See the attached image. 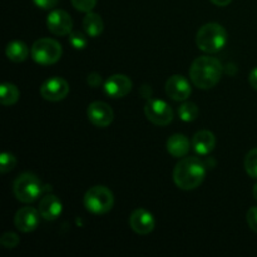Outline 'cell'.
Masks as SVG:
<instances>
[{"label":"cell","instance_id":"6da1fadb","mask_svg":"<svg viewBox=\"0 0 257 257\" xmlns=\"http://www.w3.org/2000/svg\"><path fill=\"white\" fill-rule=\"evenodd\" d=\"M222 77V64L220 60L210 55L196 58L190 68V78L200 89H211Z\"/></svg>","mask_w":257,"mask_h":257},{"label":"cell","instance_id":"7a4b0ae2","mask_svg":"<svg viewBox=\"0 0 257 257\" xmlns=\"http://www.w3.org/2000/svg\"><path fill=\"white\" fill-rule=\"evenodd\" d=\"M206 177V165L197 157H185L173 170V181L181 190L197 188Z\"/></svg>","mask_w":257,"mask_h":257},{"label":"cell","instance_id":"3957f363","mask_svg":"<svg viewBox=\"0 0 257 257\" xmlns=\"http://www.w3.org/2000/svg\"><path fill=\"white\" fill-rule=\"evenodd\" d=\"M196 44L205 53H218L227 44V32L218 23H207L198 29Z\"/></svg>","mask_w":257,"mask_h":257},{"label":"cell","instance_id":"277c9868","mask_svg":"<svg viewBox=\"0 0 257 257\" xmlns=\"http://www.w3.org/2000/svg\"><path fill=\"white\" fill-rule=\"evenodd\" d=\"M13 192L20 202H34L43 193V183L34 173L24 172L15 178L13 183Z\"/></svg>","mask_w":257,"mask_h":257},{"label":"cell","instance_id":"5b68a950","mask_svg":"<svg viewBox=\"0 0 257 257\" xmlns=\"http://www.w3.org/2000/svg\"><path fill=\"white\" fill-rule=\"evenodd\" d=\"M84 207L93 215H104L114 206L113 192L105 186H94L85 192Z\"/></svg>","mask_w":257,"mask_h":257},{"label":"cell","instance_id":"8992f818","mask_svg":"<svg viewBox=\"0 0 257 257\" xmlns=\"http://www.w3.org/2000/svg\"><path fill=\"white\" fill-rule=\"evenodd\" d=\"M62 45L50 38H40L32 45L30 54L33 60L40 65H50L57 63L62 57Z\"/></svg>","mask_w":257,"mask_h":257},{"label":"cell","instance_id":"52a82bcc","mask_svg":"<svg viewBox=\"0 0 257 257\" xmlns=\"http://www.w3.org/2000/svg\"><path fill=\"white\" fill-rule=\"evenodd\" d=\"M145 114L151 123L158 127H166L173 120L172 108L160 99L148 100L145 105Z\"/></svg>","mask_w":257,"mask_h":257},{"label":"cell","instance_id":"ba28073f","mask_svg":"<svg viewBox=\"0 0 257 257\" xmlns=\"http://www.w3.org/2000/svg\"><path fill=\"white\" fill-rule=\"evenodd\" d=\"M69 93V84L60 77H53L45 80L40 87V95L49 102L63 100Z\"/></svg>","mask_w":257,"mask_h":257},{"label":"cell","instance_id":"9c48e42d","mask_svg":"<svg viewBox=\"0 0 257 257\" xmlns=\"http://www.w3.org/2000/svg\"><path fill=\"white\" fill-rule=\"evenodd\" d=\"M47 27L50 33L58 37L69 35L73 32V20L70 15L63 9H55L47 18Z\"/></svg>","mask_w":257,"mask_h":257},{"label":"cell","instance_id":"30bf717a","mask_svg":"<svg viewBox=\"0 0 257 257\" xmlns=\"http://www.w3.org/2000/svg\"><path fill=\"white\" fill-rule=\"evenodd\" d=\"M88 119L93 125L99 128H105L113 122L114 112L109 104L104 102H93L90 103L87 110Z\"/></svg>","mask_w":257,"mask_h":257},{"label":"cell","instance_id":"8fae6325","mask_svg":"<svg viewBox=\"0 0 257 257\" xmlns=\"http://www.w3.org/2000/svg\"><path fill=\"white\" fill-rule=\"evenodd\" d=\"M192 93L191 84L185 77L175 74L166 82V94L176 102H185Z\"/></svg>","mask_w":257,"mask_h":257},{"label":"cell","instance_id":"7c38bea8","mask_svg":"<svg viewBox=\"0 0 257 257\" xmlns=\"http://www.w3.org/2000/svg\"><path fill=\"white\" fill-rule=\"evenodd\" d=\"M155 217L145 208H137L130 216V227L137 235H148L155 230Z\"/></svg>","mask_w":257,"mask_h":257},{"label":"cell","instance_id":"4fadbf2b","mask_svg":"<svg viewBox=\"0 0 257 257\" xmlns=\"http://www.w3.org/2000/svg\"><path fill=\"white\" fill-rule=\"evenodd\" d=\"M39 211L33 207H23L17 211L14 216V225L22 232H33L40 221Z\"/></svg>","mask_w":257,"mask_h":257},{"label":"cell","instance_id":"5bb4252c","mask_svg":"<svg viewBox=\"0 0 257 257\" xmlns=\"http://www.w3.org/2000/svg\"><path fill=\"white\" fill-rule=\"evenodd\" d=\"M132 90V80L124 74H114L104 83L105 94L110 98H123Z\"/></svg>","mask_w":257,"mask_h":257},{"label":"cell","instance_id":"9a60e30c","mask_svg":"<svg viewBox=\"0 0 257 257\" xmlns=\"http://www.w3.org/2000/svg\"><path fill=\"white\" fill-rule=\"evenodd\" d=\"M42 218L47 221H54L62 215L63 205L62 201L54 195H47L40 200L39 206H38Z\"/></svg>","mask_w":257,"mask_h":257},{"label":"cell","instance_id":"2e32d148","mask_svg":"<svg viewBox=\"0 0 257 257\" xmlns=\"http://www.w3.org/2000/svg\"><path fill=\"white\" fill-rule=\"evenodd\" d=\"M216 146V137L211 131H198L192 138V147L197 155L206 156L213 151Z\"/></svg>","mask_w":257,"mask_h":257},{"label":"cell","instance_id":"e0dca14e","mask_svg":"<svg viewBox=\"0 0 257 257\" xmlns=\"http://www.w3.org/2000/svg\"><path fill=\"white\" fill-rule=\"evenodd\" d=\"M191 148V142L185 135L176 133L167 140V151L176 158L185 157Z\"/></svg>","mask_w":257,"mask_h":257},{"label":"cell","instance_id":"ac0fdd59","mask_svg":"<svg viewBox=\"0 0 257 257\" xmlns=\"http://www.w3.org/2000/svg\"><path fill=\"white\" fill-rule=\"evenodd\" d=\"M83 28L85 30V34L88 37L97 38L99 37L104 29V23H103L102 17L97 13L89 12L83 19Z\"/></svg>","mask_w":257,"mask_h":257},{"label":"cell","instance_id":"d6986e66","mask_svg":"<svg viewBox=\"0 0 257 257\" xmlns=\"http://www.w3.org/2000/svg\"><path fill=\"white\" fill-rule=\"evenodd\" d=\"M5 54H7L8 59L12 62L22 63L29 55V48L22 40H13V42L8 43L7 48H5Z\"/></svg>","mask_w":257,"mask_h":257},{"label":"cell","instance_id":"ffe728a7","mask_svg":"<svg viewBox=\"0 0 257 257\" xmlns=\"http://www.w3.org/2000/svg\"><path fill=\"white\" fill-rule=\"evenodd\" d=\"M19 99V89L13 83H3L0 85V102L3 105L15 104Z\"/></svg>","mask_w":257,"mask_h":257},{"label":"cell","instance_id":"44dd1931","mask_svg":"<svg viewBox=\"0 0 257 257\" xmlns=\"http://www.w3.org/2000/svg\"><path fill=\"white\" fill-rule=\"evenodd\" d=\"M178 117L186 123L193 122L198 117V107L192 102H186L178 108Z\"/></svg>","mask_w":257,"mask_h":257},{"label":"cell","instance_id":"7402d4cb","mask_svg":"<svg viewBox=\"0 0 257 257\" xmlns=\"http://www.w3.org/2000/svg\"><path fill=\"white\" fill-rule=\"evenodd\" d=\"M245 170L250 177L257 180V147L251 150L245 157Z\"/></svg>","mask_w":257,"mask_h":257},{"label":"cell","instance_id":"603a6c76","mask_svg":"<svg viewBox=\"0 0 257 257\" xmlns=\"http://www.w3.org/2000/svg\"><path fill=\"white\" fill-rule=\"evenodd\" d=\"M15 166H17V158H15V156L13 153L3 152L0 155V172H10V171L14 170Z\"/></svg>","mask_w":257,"mask_h":257},{"label":"cell","instance_id":"cb8c5ba5","mask_svg":"<svg viewBox=\"0 0 257 257\" xmlns=\"http://www.w3.org/2000/svg\"><path fill=\"white\" fill-rule=\"evenodd\" d=\"M69 43L75 49H84L88 45L87 35L80 32H72L69 34Z\"/></svg>","mask_w":257,"mask_h":257},{"label":"cell","instance_id":"d4e9b609","mask_svg":"<svg viewBox=\"0 0 257 257\" xmlns=\"http://www.w3.org/2000/svg\"><path fill=\"white\" fill-rule=\"evenodd\" d=\"M0 245L4 248H15L19 245V237L14 232H5L0 237Z\"/></svg>","mask_w":257,"mask_h":257},{"label":"cell","instance_id":"484cf974","mask_svg":"<svg viewBox=\"0 0 257 257\" xmlns=\"http://www.w3.org/2000/svg\"><path fill=\"white\" fill-rule=\"evenodd\" d=\"M73 7L83 13H89L97 5V0H72Z\"/></svg>","mask_w":257,"mask_h":257},{"label":"cell","instance_id":"4316f807","mask_svg":"<svg viewBox=\"0 0 257 257\" xmlns=\"http://www.w3.org/2000/svg\"><path fill=\"white\" fill-rule=\"evenodd\" d=\"M247 223L251 230L257 233V206L247 211Z\"/></svg>","mask_w":257,"mask_h":257},{"label":"cell","instance_id":"83f0119b","mask_svg":"<svg viewBox=\"0 0 257 257\" xmlns=\"http://www.w3.org/2000/svg\"><path fill=\"white\" fill-rule=\"evenodd\" d=\"M33 3L40 9H52L58 4V0H33Z\"/></svg>","mask_w":257,"mask_h":257},{"label":"cell","instance_id":"f1b7e54d","mask_svg":"<svg viewBox=\"0 0 257 257\" xmlns=\"http://www.w3.org/2000/svg\"><path fill=\"white\" fill-rule=\"evenodd\" d=\"M100 83H102V77H100L98 73H90L88 75V84L93 88H97L99 87Z\"/></svg>","mask_w":257,"mask_h":257},{"label":"cell","instance_id":"f546056e","mask_svg":"<svg viewBox=\"0 0 257 257\" xmlns=\"http://www.w3.org/2000/svg\"><path fill=\"white\" fill-rule=\"evenodd\" d=\"M248 82H250L251 87L253 88V89L257 90V67L255 69L251 70L250 75H248Z\"/></svg>","mask_w":257,"mask_h":257},{"label":"cell","instance_id":"4dcf8cb0","mask_svg":"<svg viewBox=\"0 0 257 257\" xmlns=\"http://www.w3.org/2000/svg\"><path fill=\"white\" fill-rule=\"evenodd\" d=\"M211 2L215 5H217V7H226V5L230 4L232 0H211Z\"/></svg>","mask_w":257,"mask_h":257},{"label":"cell","instance_id":"1f68e13d","mask_svg":"<svg viewBox=\"0 0 257 257\" xmlns=\"http://www.w3.org/2000/svg\"><path fill=\"white\" fill-rule=\"evenodd\" d=\"M253 197H255V200L257 201V183L253 186Z\"/></svg>","mask_w":257,"mask_h":257}]
</instances>
